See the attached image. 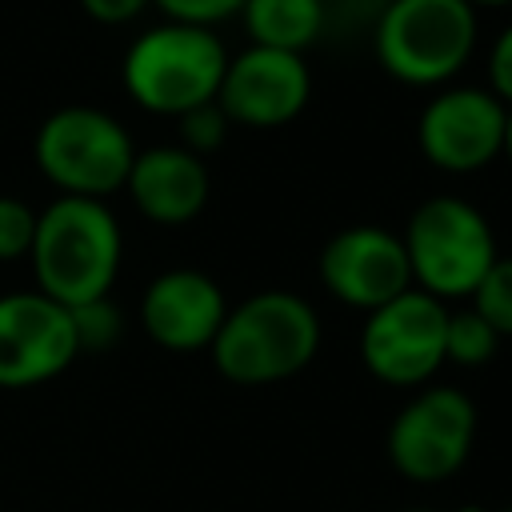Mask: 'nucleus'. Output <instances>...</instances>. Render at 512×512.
Wrapping results in <instances>:
<instances>
[{
  "mask_svg": "<svg viewBox=\"0 0 512 512\" xmlns=\"http://www.w3.org/2000/svg\"><path fill=\"white\" fill-rule=\"evenodd\" d=\"M476 436V408L460 388H432L420 392L388 428V456L392 464L420 484H436L452 476L472 448Z\"/></svg>",
  "mask_w": 512,
  "mask_h": 512,
  "instance_id": "8",
  "label": "nucleus"
},
{
  "mask_svg": "<svg viewBox=\"0 0 512 512\" xmlns=\"http://www.w3.org/2000/svg\"><path fill=\"white\" fill-rule=\"evenodd\" d=\"M408 252L412 276L424 284L428 296H472L484 272L496 260L488 220L460 196H432L424 200L408 232L400 236Z\"/></svg>",
  "mask_w": 512,
  "mask_h": 512,
  "instance_id": "5",
  "label": "nucleus"
},
{
  "mask_svg": "<svg viewBox=\"0 0 512 512\" xmlns=\"http://www.w3.org/2000/svg\"><path fill=\"white\" fill-rule=\"evenodd\" d=\"M472 308L492 324L496 336H512V260H492L472 292Z\"/></svg>",
  "mask_w": 512,
  "mask_h": 512,
  "instance_id": "17",
  "label": "nucleus"
},
{
  "mask_svg": "<svg viewBox=\"0 0 512 512\" xmlns=\"http://www.w3.org/2000/svg\"><path fill=\"white\" fill-rule=\"evenodd\" d=\"M144 4H152V0H80V8L96 24H128L144 12Z\"/></svg>",
  "mask_w": 512,
  "mask_h": 512,
  "instance_id": "23",
  "label": "nucleus"
},
{
  "mask_svg": "<svg viewBox=\"0 0 512 512\" xmlns=\"http://www.w3.org/2000/svg\"><path fill=\"white\" fill-rule=\"evenodd\" d=\"M448 308L428 292H400L396 300L368 312L360 356L384 384H420L444 364Z\"/></svg>",
  "mask_w": 512,
  "mask_h": 512,
  "instance_id": "7",
  "label": "nucleus"
},
{
  "mask_svg": "<svg viewBox=\"0 0 512 512\" xmlns=\"http://www.w3.org/2000/svg\"><path fill=\"white\" fill-rule=\"evenodd\" d=\"M476 48V16L464 0H396L376 28L380 64L404 84H440Z\"/></svg>",
  "mask_w": 512,
  "mask_h": 512,
  "instance_id": "6",
  "label": "nucleus"
},
{
  "mask_svg": "<svg viewBox=\"0 0 512 512\" xmlns=\"http://www.w3.org/2000/svg\"><path fill=\"white\" fill-rule=\"evenodd\" d=\"M68 312H72V328H76L80 352L84 348H108V344H116V336H120V312L108 304V296L88 300V304H76Z\"/></svg>",
  "mask_w": 512,
  "mask_h": 512,
  "instance_id": "18",
  "label": "nucleus"
},
{
  "mask_svg": "<svg viewBox=\"0 0 512 512\" xmlns=\"http://www.w3.org/2000/svg\"><path fill=\"white\" fill-rule=\"evenodd\" d=\"M224 132H228V116L220 112L216 100H212V104H200V108H192V112L180 116V136H184L180 148H188L192 156L220 148V144H224Z\"/></svg>",
  "mask_w": 512,
  "mask_h": 512,
  "instance_id": "20",
  "label": "nucleus"
},
{
  "mask_svg": "<svg viewBox=\"0 0 512 512\" xmlns=\"http://www.w3.org/2000/svg\"><path fill=\"white\" fill-rule=\"evenodd\" d=\"M488 76H492V88L500 92V100L512 104V24L500 32V40L488 56Z\"/></svg>",
  "mask_w": 512,
  "mask_h": 512,
  "instance_id": "22",
  "label": "nucleus"
},
{
  "mask_svg": "<svg viewBox=\"0 0 512 512\" xmlns=\"http://www.w3.org/2000/svg\"><path fill=\"white\" fill-rule=\"evenodd\" d=\"M32 272L36 292L52 296L64 308L108 296L120 268V224L104 200L56 196L36 212L32 236Z\"/></svg>",
  "mask_w": 512,
  "mask_h": 512,
  "instance_id": "1",
  "label": "nucleus"
},
{
  "mask_svg": "<svg viewBox=\"0 0 512 512\" xmlns=\"http://www.w3.org/2000/svg\"><path fill=\"white\" fill-rule=\"evenodd\" d=\"M72 312L44 292L0 296V388H32L76 360Z\"/></svg>",
  "mask_w": 512,
  "mask_h": 512,
  "instance_id": "9",
  "label": "nucleus"
},
{
  "mask_svg": "<svg viewBox=\"0 0 512 512\" xmlns=\"http://www.w3.org/2000/svg\"><path fill=\"white\" fill-rule=\"evenodd\" d=\"M228 56L212 28L200 24H156L124 56V88L128 96L164 116H184L200 104H212L224 80Z\"/></svg>",
  "mask_w": 512,
  "mask_h": 512,
  "instance_id": "3",
  "label": "nucleus"
},
{
  "mask_svg": "<svg viewBox=\"0 0 512 512\" xmlns=\"http://www.w3.org/2000/svg\"><path fill=\"white\" fill-rule=\"evenodd\" d=\"M240 16L256 48L300 56V48H308L320 36L324 4L320 0H244Z\"/></svg>",
  "mask_w": 512,
  "mask_h": 512,
  "instance_id": "15",
  "label": "nucleus"
},
{
  "mask_svg": "<svg viewBox=\"0 0 512 512\" xmlns=\"http://www.w3.org/2000/svg\"><path fill=\"white\" fill-rule=\"evenodd\" d=\"M504 104L480 88H448L420 116V148L436 168L472 172L500 152Z\"/></svg>",
  "mask_w": 512,
  "mask_h": 512,
  "instance_id": "12",
  "label": "nucleus"
},
{
  "mask_svg": "<svg viewBox=\"0 0 512 512\" xmlns=\"http://www.w3.org/2000/svg\"><path fill=\"white\" fill-rule=\"evenodd\" d=\"M320 276L336 300L372 312L396 300L400 292H408L412 268H408V252L400 236L372 228V224H356V228L336 232L324 244Z\"/></svg>",
  "mask_w": 512,
  "mask_h": 512,
  "instance_id": "10",
  "label": "nucleus"
},
{
  "mask_svg": "<svg viewBox=\"0 0 512 512\" xmlns=\"http://www.w3.org/2000/svg\"><path fill=\"white\" fill-rule=\"evenodd\" d=\"M124 188L148 220L184 224L208 200V172H204V160L192 156L188 148H176V144L148 148V152H136Z\"/></svg>",
  "mask_w": 512,
  "mask_h": 512,
  "instance_id": "14",
  "label": "nucleus"
},
{
  "mask_svg": "<svg viewBox=\"0 0 512 512\" xmlns=\"http://www.w3.org/2000/svg\"><path fill=\"white\" fill-rule=\"evenodd\" d=\"M36 168L60 188V196L104 200L108 192L124 188L128 168L136 160L128 128L88 104L56 108L32 144Z\"/></svg>",
  "mask_w": 512,
  "mask_h": 512,
  "instance_id": "4",
  "label": "nucleus"
},
{
  "mask_svg": "<svg viewBox=\"0 0 512 512\" xmlns=\"http://www.w3.org/2000/svg\"><path fill=\"white\" fill-rule=\"evenodd\" d=\"M160 4V12L168 20H180V24H200V28H212L216 20L224 16H236L244 8V0H152Z\"/></svg>",
  "mask_w": 512,
  "mask_h": 512,
  "instance_id": "21",
  "label": "nucleus"
},
{
  "mask_svg": "<svg viewBox=\"0 0 512 512\" xmlns=\"http://www.w3.org/2000/svg\"><path fill=\"white\" fill-rule=\"evenodd\" d=\"M372 4H380V8H388V4H396V0H372Z\"/></svg>",
  "mask_w": 512,
  "mask_h": 512,
  "instance_id": "26",
  "label": "nucleus"
},
{
  "mask_svg": "<svg viewBox=\"0 0 512 512\" xmlns=\"http://www.w3.org/2000/svg\"><path fill=\"white\" fill-rule=\"evenodd\" d=\"M500 152H508V160H512V108H504V140H500Z\"/></svg>",
  "mask_w": 512,
  "mask_h": 512,
  "instance_id": "24",
  "label": "nucleus"
},
{
  "mask_svg": "<svg viewBox=\"0 0 512 512\" xmlns=\"http://www.w3.org/2000/svg\"><path fill=\"white\" fill-rule=\"evenodd\" d=\"M320 348V320L292 292H260L236 304L216 340L212 360L236 384H272L296 376Z\"/></svg>",
  "mask_w": 512,
  "mask_h": 512,
  "instance_id": "2",
  "label": "nucleus"
},
{
  "mask_svg": "<svg viewBox=\"0 0 512 512\" xmlns=\"http://www.w3.org/2000/svg\"><path fill=\"white\" fill-rule=\"evenodd\" d=\"M468 8H476V4H484V8H500V4H512V0H464Z\"/></svg>",
  "mask_w": 512,
  "mask_h": 512,
  "instance_id": "25",
  "label": "nucleus"
},
{
  "mask_svg": "<svg viewBox=\"0 0 512 512\" xmlns=\"http://www.w3.org/2000/svg\"><path fill=\"white\" fill-rule=\"evenodd\" d=\"M140 316H144V332L160 348L196 352V348H212L228 308L212 276L196 268H172L148 284Z\"/></svg>",
  "mask_w": 512,
  "mask_h": 512,
  "instance_id": "13",
  "label": "nucleus"
},
{
  "mask_svg": "<svg viewBox=\"0 0 512 512\" xmlns=\"http://www.w3.org/2000/svg\"><path fill=\"white\" fill-rule=\"evenodd\" d=\"M220 112L228 124H248V128H276L288 124L304 104H308V68L296 52H276V48H248L236 60H228L220 92H216Z\"/></svg>",
  "mask_w": 512,
  "mask_h": 512,
  "instance_id": "11",
  "label": "nucleus"
},
{
  "mask_svg": "<svg viewBox=\"0 0 512 512\" xmlns=\"http://www.w3.org/2000/svg\"><path fill=\"white\" fill-rule=\"evenodd\" d=\"M32 236H36V212L16 196H0V260L28 256Z\"/></svg>",
  "mask_w": 512,
  "mask_h": 512,
  "instance_id": "19",
  "label": "nucleus"
},
{
  "mask_svg": "<svg viewBox=\"0 0 512 512\" xmlns=\"http://www.w3.org/2000/svg\"><path fill=\"white\" fill-rule=\"evenodd\" d=\"M496 344H500V336L492 332V324L476 308L448 312V324H444V360L484 364V360H492Z\"/></svg>",
  "mask_w": 512,
  "mask_h": 512,
  "instance_id": "16",
  "label": "nucleus"
}]
</instances>
